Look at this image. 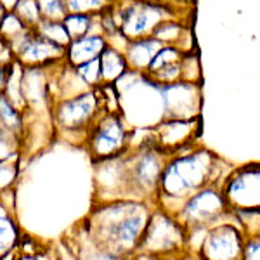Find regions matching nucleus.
<instances>
[{"label": "nucleus", "mask_w": 260, "mask_h": 260, "mask_svg": "<svg viewBox=\"0 0 260 260\" xmlns=\"http://www.w3.org/2000/svg\"><path fill=\"white\" fill-rule=\"evenodd\" d=\"M130 260H158L154 255L151 253H144V251H137V253H134L132 257H130Z\"/></svg>", "instance_id": "obj_28"}, {"label": "nucleus", "mask_w": 260, "mask_h": 260, "mask_svg": "<svg viewBox=\"0 0 260 260\" xmlns=\"http://www.w3.org/2000/svg\"><path fill=\"white\" fill-rule=\"evenodd\" d=\"M106 47L108 40L104 33H89L70 42V45L66 47V62L77 68L87 61L98 59Z\"/></svg>", "instance_id": "obj_14"}, {"label": "nucleus", "mask_w": 260, "mask_h": 260, "mask_svg": "<svg viewBox=\"0 0 260 260\" xmlns=\"http://www.w3.org/2000/svg\"><path fill=\"white\" fill-rule=\"evenodd\" d=\"M18 177V158L0 160V192L7 191Z\"/></svg>", "instance_id": "obj_25"}, {"label": "nucleus", "mask_w": 260, "mask_h": 260, "mask_svg": "<svg viewBox=\"0 0 260 260\" xmlns=\"http://www.w3.org/2000/svg\"><path fill=\"white\" fill-rule=\"evenodd\" d=\"M0 2L7 7V11H12L16 7V4H18V0H0Z\"/></svg>", "instance_id": "obj_29"}, {"label": "nucleus", "mask_w": 260, "mask_h": 260, "mask_svg": "<svg viewBox=\"0 0 260 260\" xmlns=\"http://www.w3.org/2000/svg\"><path fill=\"white\" fill-rule=\"evenodd\" d=\"M99 62H101V73H103V83H108V85H115L128 71L125 54L118 49L110 47V45L99 56Z\"/></svg>", "instance_id": "obj_15"}, {"label": "nucleus", "mask_w": 260, "mask_h": 260, "mask_svg": "<svg viewBox=\"0 0 260 260\" xmlns=\"http://www.w3.org/2000/svg\"><path fill=\"white\" fill-rule=\"evenodd\" d=\"M161 85L165 118H196L201 116L203 92L200 83L179 80L175 83Z\"/></svg>", "instance_id": "obj_12"}, {"label": "nucleus", "mask_w": 260, "mask_h": 260, "mask_svg": "<svg viewBox=\"0 0 260 260\" xmlns=\"http://www.w3.org/2000/svg\"><path fill=\"white\" fill-rule=\"evenodd\" d=\"M184 9L165 6V4L146 2V0H116L111 7L113 18L120 31L128 40L153 35L154 30L167 19L180 18Z\"/></svg>", "instance_id": "obj_3"}, {"label": "nucleus", "mask_w": 260, "mask_h": 260, "mask_svg": "<svg viewBox=\"0 0 260 260\" xmlns=\"http://www.w3.org/2000/svg\"><path fill=\"white\" fill-rule=\"evenodd\" d=\"M103 111L106 110L98 87L73 98L59 99L52 110V120L64 134H82L83 139H87V132Z\"/></svg>", "instance_id": "obj_6"}, {"label": "nucleus", "mask_w": 260, "mask_h": 260, "mask_svg": "<svg viewBox=\"0 0 260 260\" xmlns=\"http://www.w3.org/2000/svg\"><path fill=\"white\" fill-rule=\"evenodd\" d=\"M39 7L45 21H62L70 14L66 0H39Z\"/></svg>", "instance_id": "obj_24"}, {"label": "nucleus", "mask_w": 260, "mask_h": 260, "mask_svg": "<svg viewBox=\"0 0 260 260\" xmlns=\"http://www.w3.org/2000/svg\"><path fill=\"white\" fill-rule=\"evenodd\" d=\"M115 2L116 0H66V6H68V12L101 16L110 11Z\"/></svg>", "instance_id": "obj_18"}, {"label": "nucleus", "mask_w": 260, "mask_h": 260, "mask_svg": "<svg viewBox=\"0 0 260 260\" xmlns=\"http://www.w3.org/2000/svg\"><path fill=\"white\" fill-rule=\"evenodd\" d=\"M0 123L12 130L23 139L24 134V113L16 106L6 94H0Z\"/></svg>", "instance_id": "obj_16"}, {"label": "nucleus", "mask_w": 260, "mask_h": 260, "mask_svg": "<svg viewBox=\"0 0 260 260\" xmlns=\"http://www.w3.org/2000/svg\"><path fill=\"white\" fill-rule=\"evenodd\" d=\"M180 80L189 82V83H200L203 82V73H201V64L198 52L192 50V52H186L180 61Z\"/></svg>", "instance_id": "obj_19"}, {"label": "nucleus", "mask_w": 260, "mask_h": 260, "mask_svg": "<svg viewBox=\"0 0 260 260\" xmlns=\"http://www.w3.org/2000/svg\"><path fill=\"white\" fill-rule=\"evenodd\" d=\"M12 12H14L23 23H26L30 28H39V24L42 21L39 0H18V4H16Z\"/></svg>", "instance_id": "obj_20"}, {"label": "nucleus", "mask_w": 260, "mask_h": 260, "mask_svg": "<svg viewBox=\"0 0 260 260\" xmlns=\"http://www.w3.org/2000/svg\"><path fill=\"white\" fill-rule=\"evenodd\" d=\"M37 30H39L42 35L47 37V39L54 40L56 44H59V45H64V47H68L70 42H71L62 21H45V19H42Z\"/></svg>", "instance_id": "obj_22"}, {"label": "nucleus", "mask_w": 260, "mask_h": 260, "mask_svg": "<svg viewBox=\"0 0 260 260\" xmlns=\"http://www.w3.org/2000/svg\"><path fill=\"white\" fill-rule=\"evenodd\" d=\"M163 42H160L156 37H141V39L128 40L127 47H125L123 54L127 59L128 70L139 71V73H146L149 70L151 62L154 61L156 54L160 52L163 47Z\"/></svg>", "instance_id": "obj_13"}, {"label": "nucleus", "mask_w": 260, "mask_h": 260, "mask_svg": "<svg viewBox=\"0 0 260 260\" xmlns=\"http://www.w3.org/2000/svg\"><path fill=\"white\" fill-rule=\"evenodd\" d=\"M241 260H260V236L250 234L245 238V248H243Z\"/></svg>", "instance_id": "obj_26"}, {"label": "nucleus", "mask_w": 260, "mask_h": 260, "mask_svg": "<svg viewBox=\"0 0 260 260\" xmlns=\"http://www.w3.org/2000/svg\"><path fill=\"white\" fill-rule=\"evenodd\" d=\"M245 238L231 222H220L205 231L201 241V260H241Z\"/></svg>", "instance_id": "obj_11"}, {"label": "nucleus", "mask_w": 260, "mask_h": 260, "mask_svg": "<svg viewBox=\"0 0 260 260\" xmlns=\"http://www.w3.org/2000/svg\"><path fill=\"white\" fill-rule=\"evenodd\" d=\"M11 64H0V94L6 90L7 78H9V71H11Z\"/></svg>", "instance_id": "obj_27"}, {"label": "nucleus", "mask_w": 260, "mask_h": 260, "mask_svg": "<svg viewBox=\"0 0 260 260\" xmlns=\"http://www.w3.org/2000/svg\"><path fill=\"white\" fill-rule=\"evenodd\" d=\"M132 128L121 111H103L87 132L85 146L95 161L118 156L132 144Z\"/></svg>", "instance_id": "obj_4"}, {"label": "nucleus", "mask_w": 260, "mask_h": 260, "mask_svg": "<svg viewBox=\"0 0 260 260\" xmlns=\"http://www.w3.org/2000/svg\"><path fill=\"white\" fill-rule=\"evenodd\" d=\"M234 215L222 194V186H208L189 196L180 207L175 219L186 231V236L194 231H207L219 224L224 217Z\"/></svg>", "instance_id": "obj_5"}, {"label": "nucleus", "mask_w": 260, "mask_h": 260, "mask_svg": "<svg viewBox=\"0 0 260 260\" xmlns=\"http://www.w3.org/2000/svg\"><path fill=\"white\" fill-rule=\"evenodd\" d=\"M21 151V137L0 123V160L18 158Z\"/></svg>", "instance_id": "obj_21"}, {"label": "nucleus", "mask_w": 260, "mask_h": 260, "mask_svg": "<svg viewBox=\"0 0 260 260\" xmlns=\"http://www.w3.org/2000/svg\"><path fill=\"white\" fill-rule=\"evenodd\" d=\"M14 57L23 66H42L47 68L52 64H59L66 61V47L56 44L45 35L31 28L18 44L12 47Z\"/></svg>", "instance_id": "obj_10"}, {"label": "nucleus", "mask_w": 260, "mask_h": 260, "mask_svg": "<svg viewBox=\"0 0 260 260\" xmlns=\"http://www.w3.org/2000/svg\"><path fill=\"white\" fill-rule=\"evenodd\" d=\"M222 194L234 213H260V165H245L229 172Z\"/></svg>", "instance_id": "obj_7"}, {"label": "nucleus", "mask_w": 260, "mask_h": 260, "mask_svg": "<svg viewBox=\"0 0 260 260\" xmlns=\"http://www.w3.org/2000/svg\"><path fill=\"white\" fill-rule=\"evenodd\" d=\"M180 2H187V4H189V2H191V0H180Z\"/></svg>", "instance_id": "obj_30"}, {"label": "nucleus", "mask_w": 260, "mask_h": 260, "mask_svg": "<svg viewBox=\"0 0 260 260\" xmlns=\"http://www.w3.org/2000/svg\"><path fill=\"white\" fill-rule=\"evenodd\" d=\"M75 70H77V73L80 75V78L90 87V89H98V87L103 85V73H101L99 57L98 59L83 62V64L77 66Z\"/></svg>", "instance_id": "obj_23"}, {"label": "nucleus", "mask_w": 260, "mask_h": 260, "mask_svg": "<svg viewBox=\"0 0 260 260\" xmlns=\"http://www.w3.org/2000/svg\"><path fill=\"white\" fill-rule=\"evenodd\" d=\"M148 201L115 200L104 201L89 215L87 241L95 251L113 260L132 257L142 241L153 212Z\"/></svg>", "instance_id": "obj_1"}, {"label": "nucleus", "mask_w": 260, "mask_h": 260, "mask_svg": "<svg viewBox=\"0 0 260 260\" xmlns=\"http://www.w3.org/2000/svg\"><path fill=\"white\" fill-rule=\"evenodd\" d=\"M224 167L225 163L217 154L198 146L170 156L160 179L156 207L175 217L184 201L194 192L224 184L233 170V167Z\"/></svg>", "instance_id": "obj_2"}, {"label": "nucleus", "mask_w": 260, "mask_h": 260, "mask_svg": "<svg viewBox=\"0 0 260 260\" xmlns=\"http://www.w3.org/2000/svg\"><path fill=\"white\" fill-rule=\"evenodd\" d=\"M201 132V116L196 118H165L149 128V139L167 156H174L196 146Z\"/></svg>", "instance_id": "obj_9"}, {"label": "nucleus", "mask_w": 260, "mask_h": 260, "mask_svg": "<svg viewBox=\"0 0 260 260\" xmlns=\"http://www.w3.org/2000/svg\"><path fill=\"white\" fill-rule=\"evenodd\" d=\"M184 241H186V231L179 224V220L154 205L137 251L151 253L154 257L161 253L169 255L172 251L182 248Z\"/></svg>", "instance_id": "obj_8"}, {"label": "nucleus", "mask_w": 260, "mask_h": 260, "mask_svg": "<svg viewBox=\"0 0 260 260\" xmlns=\"http://www.w3.org/2000/svg\"><path fill=\"white\" fill-rule=\"evenodd\" d=\"M18 238L19 233L18 228H16V222L11 219L6 207L0 205V260L6 255H9V251L14 248Z\"/></svg>", "instance_id": "obj_17"}]
</instances>
